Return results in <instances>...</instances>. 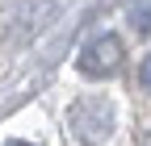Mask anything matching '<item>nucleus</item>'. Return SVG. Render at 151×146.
Returning a JSON list of instances; mask_svg holds the SVG:
<instances>
[{
    "mask_svg": "<svg viewBox=\"0 0 151 146\" xmlns=\"http://www.w3.org/2000/svg\"><path fill=\"white\" fill-rule=\"evenodd\" d=\"M67 130L84 146H105L113 134V104L109 96H80L67 108Z\"/></svg>",
    "mask_w": 151,
    "mask_h": 146,
    "instance_id": "1",
    "label": "nucleus"
},
{
    "mask_svg": "<svg viewBox=\"0 0 151 146\" xmlns=\"http://www.w3.org/2000/svg\"><path fill=\"white\" fill-rule=\"evenodd\" d=\"M122 59H126V46L118 33H97L80 46V71L88 79H109L122 71Z\"/></svg>",
    "mask_w": 151,
    "mask_h": 146,
    "instance_id": "2",
    "label": "nucleus"
},
{
    "mask_svg": "<svg viewBox=\"0 0 151 146\" xmlns=\"http://www.w3.org/2000/svg\"><path fill=\"white\" fill-rule=\"evenodd\" d=\"M130 21L139 25V33H151V4H143V9H134V13H130Z\"/></svg>",
    "mask_w": 151,
    "mask_h": 146,
    "instance_id": "3",
    "label": "nucleus"
},
{
    "mask_svg": "<svg viewBox=\"0 0 151 146\" xmlns=\"http://www.w3.org/2000/svg\"><path fill=\"white\" fill-rule=\"evenodd\" d=\"M139 84H143V92H151V54L139 63Z\"/></svg>",
    "mask_w": 151,
    "mask_h": 146,
    "instance_id": "4",
    "label": "nucleus"
},
{
    "mask_svg": "<svg viewBox=\"0 0 151 146\" xmlns=\"http://www.w3.org/2000/svg\"><path fill=\"white\" fill-rule=\"evenodd\" d=\"M139 146H151V130H143V134H139Z\"/></svg>",
    "mask_w": 151,
    "mask_h": 146,
    "instance_id": "5",
    "label": "nucleus"
},
{
    "mask_svg": "<svg viewBox=\"0 0 151 146\" xmlns=\"http://www.w3.org/2000/svg\"><path fill=\"white\" fill-rule=\"evenodd\" d=\"M4 146H34V142H4Z\"/></svg>",
    "mask_w": 151,
    "mask_h": 146,
    "instance_id": "6",
    "label": "nucleus"
}]
</instances>
